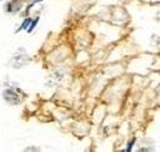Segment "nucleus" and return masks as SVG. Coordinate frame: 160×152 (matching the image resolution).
<instances>
[{"label":"nucleus","mask_w":160,"mask_h":152,"mask_svg":"<svg viewBox=\"0 0 160 152\" xmlns=\"http://www.w3.org/2000/svg\"><path fill=\"white\" fill-rule=\"evenodd\" d=\"M135 141H136V140H135V138H132V140H131V141L128 143V147H126V150H125L126 152H130V151L132 150V146L135 145Z\"/></svg>","instance_id":"obj_1"}]
</instances>
